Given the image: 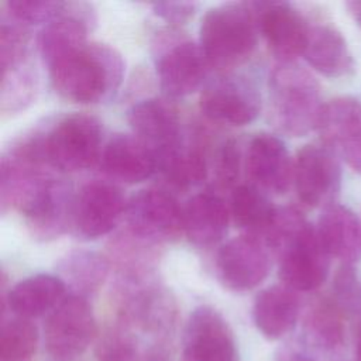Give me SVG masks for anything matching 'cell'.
<instances>
[{
  "mask_svg": "<svg viewBox=\"0 0 361 361\" xmlns=\"http://www.w3.org/2000/svg\"><path fill=\"white\" fill-rule=\"evenodd\" d=\"M264 240L278 258V275L296 292L314 290L323 285L330 257L323 250L316 227L296 207H278Z\"/></svg>",
  "mask_w": 361,
  "mask_h": 361,
  "instance_id": "cell-1",
  "label": "cell"
},
{
  "mask_svg": "<svg viewBox=\"0 0 361 361\" xmlns=\"http://www.w3.org/2000/svg\"><path fill=\"white\" fill-rule=\"evenodd\" d=\"M126 63L106 44L87 42L48 66L54 90L63 99L90 104L110 99L120 87Z\"/></svg>",
  "mask_w": 361,
  "mask_h": 361,
  "instance_id": "cell-2",
  "label": "cell"
},
{
  "mask_svg": "<svg viewBox=\"0 0 361 361\" xmlns=\"http://www.w3.org/2000/svg\"><path fill=\"white\" fill-rule=\"evenodd\" d=\"M323 103L320 85L303 66L279 62L268 83V116L279 133L303 137L316 130Z\"/></svg>",
  "mask_w": 361,
  "mask_h": 361,
  "instance_id": "cell-3",
  "label": "cell"
},
{
  "mask_svg": "<svg viewBox=\"0 0 361 361\" xmlns=\"http://www.w3.org/2000/svg\"><path fill=\"white\" fill-rule=\"evenodd\" d=\"M258 23L251 3H224L206 11L199 31V45L209 66L231 71L243 65L258 41Z\"/></svg>",
  "mask_w": 361,
  "mask_h": 361,
  "instance_id": "cell-4",
  "label": "cell"
},
{
  "mask_svg": "<svg viewBox=\"0 0 361 361\" xmlns=\"http://www.w3.org/2000/svg\"><path fill=\"white\" fill-rule=\"evenodd\" d=\"M37 134L44 161L55 171L78 172L100 159L103 127L94 116L69 114Z\"/></svg>",
  "mask_w": 361,
  "mask_h": 361,
  "instance_id": "cell-5",
  "label": "cell"
},
{
  "mask_svg": "<svg viewBox=\"0 0 361 361\" xmlns=\"http://www.w3.org/2000/svg\"><path fill=\"white\" fill-rule=\"evenodd\" d=\"M96 336V319L87 299L68 295L48 314L44 326L47 351L59 361L82 355Z\"/></svg>",
  "mask_w": 361,
  "mask_h": 361,
  "instance_id": "cell-6",
  "label": "cell"
},
{
  "mask_svg": "<svg viewBox=\"0 0 361 361\" xmlns=\"http://www.w3.org/2000/svg\"><path fill=\"white\" fill-rule=\"evenodd\" d=\"M127 230L137 238L157 244L175 240L183 231V210L161 189H144L127 203Z\"/></svg>",
  "mask_w": 361,
  "mask_h": 361,
  "instance_id": "cell-7",
  "label": "cell"
},
{
  "mask_svg": "<svg viewBox=\"0 0 361 361\" xmlns=\"http://www.w3.org/2000/svg\"><path fill=\"white\" fill-rule=\"evenodd\" d=\"M293 185L307 207H327L341 189V166L326 145H303L293 161Z\"/></svg>",
  "mask_w": 361,
  "mask_h": 361,
  "instance_id": "cell-8",
  "label": "cell"
},
{
  "mask_svg": "<svg viewBox=\"0 0 361 361\" xmlns=\"http://www.w3.org/2000/svg\"><path fill=\"white\" fill-rule=\"evenodd\" d=\"M271 248L262 237L244 234L217 251L216 275L230 290L245 292L258 286L271 271Z\"/></svg>",
  "mask_w": 361,
  "mask_h": 361,
  "instance_id": "cell-9",
  "label": "cell"
},
{
  "mask_svg": "<svg viewBox=\"0 0 361 361\" xmlns=\"http://www.w3.org/2000/svg\"><path fill=\"white\" fill-rule=\"evenodd\" d=\"M200 109L212 121L245 126L258 117L261 94L251 79L227 73L203 89Z\"/></svg>",
  "mask_w": 361,
  "mask_h": 361,
  "instance_id": "cell-10",
  "label": "cell"
},
{
  "mask_svg": "<svg viewBox=\"0 0 361 361\" xmlns=\"http://www.w3.org/2000/svg\"><path fill=\"white\" fill-rule=\"evenodd\" d=\"M127 203L116 185L99 180L89 182L75 197L72 227L86 240L103 237L113 231L126 214Z\"/></svg>",
  "mask_w": 361,
  "mask_h": 361,
  "instance_id": "cell-11",
  "label": "cell"
},
{
  "mask_svg": "<svg viewBox=\"0 0 361 361\" xmlns=\"http://www.w3.org/2000/svg\"><path fill=\"white\" fill-rule=\"evenodd\" d=\"M259 34L279 62H293L303 54L309 23L286 1H250Z\"/></svg>",
  "mask_w": 361,
  "mask_h": 361,
  "instance_id": "cell-12",
  "label": "cell"
},
{
  "mask_svg": "<svg viewBox=\"0 0 361 361\" xmlns=\"http://www.w3.org/2000/svg\"><path fill=\"white\" fill-rule=\"evenodd\" d=\"M182 355L183 361H238L233 331L216 309L199 306L190 313Z\"/></svg>",
  "mask_w": 361,
  "mask_h": 361,
  "instance_id": "cell-13",
  "label": "cell"
},
{
  "mask_svg": "<svg viewBox=\"0 0 361 361\" xmlns=\"http://www.w3.org/2000/svg\"><path fill=\"white\" fill-rule=\"evenodd\" d=\"M209 63L199 44L179 41L168 47L157 62L159 87L169 99L196 92L206 79Z\"/></svg>",
  "mask_w": 361,
  "mask_h": 361,
  "instance_id": "cell-14",
  "label": "cell"
},
{
  "mask_svg": "<svg viewBox=\"0 0 361 361\" xmlns=\"http://www.w3.org/2000/svg\"><path fill=\"white\" fill-rule=\"evenodd\" d=\"M127 118L134 135L152 148L158 161L185 141L178 111L166 100H141L131 106Z\"/></svg>",
  "mask_w": 361,
  "mask_h": 361,
  "instance_id": "cell-15",
  "label": "cell"
},
{
  "mask_svg": "<svg viewBox=\"0 0 361 361\" xmlns=\"http://www.w3.org/2000/svg\"><path fill=\"white\" fill-rule=\"evenodd\" d=\"M245 166L252 185L262 192L282 195L293 182V162L289 152L272 134L261 133L250 141Z\"/></svg>",
  "mask_w": 361,
  "mask_h": 361,
  "instance_id": "cell-16",
  "label": "cell"
},
{
  "mask_svg": "<svg viewBox=\"0 0 361 361\" xmlns=\"http://www.w3.org/2000/svg\"><path fill=\"white\" fill-rule=\"evenodd\" d=\"M100 165L111 179L124 183H138L151 178L157 171V154L134 134H116L102 149Z\"/></svg>",
  "mask_w": 361,
  "mask_h": 361,
  "instance_id": "cell-17",
  "label": "cell"
},
{
  "mask_svg": "<svg viewBox=\"0 0 361 361\" xmlns=\"http://www.w3.org/2000/svg\"><path fill=\"white\" fill-rule=\"evenodd\" d=\"M94 16L86 3H65L63 13L48 23L38 37L41 58L47 66L87 44Z\"/></svg>",
  "mask_w": 361,
  "mask_h": 361,
  "instance_id": "cell-18",
  "label": "cell"
},
{
  "mask_svg": "<svg viewBox=\"0 0 361 361\" xmlns=\"http://www.w3.org/2000/svg\"><path fill=\"white\" fill-rule=\"evenodd\" d=\"M316 233L323 250L341 264L354 265L361 258V223L347 206L333 203L323 209Z\"/></svg>",
  "mask_w": 361,
  "mask_h": 361,
  "instance_id": "cell-19",
  "label": "cell"
},
{
  "mask_svg": "<svg viewBox=\"0 0 361 361\" xmlns=\"http://www.w3.org/2000/svg\"><path fill=\"white\" fill-rule=\"evenodd\" d=\"M230 216L227 204L217 195H195L183 209V233L199 248L214 247L227 234Z\"/></svg>",
  "mask_w": 361,
  "mask_h": 361,
  "instance_id": "cell-20",
  "label": "cell"
},
{
  "mask_svg": "<svg viewBox=\"0 0 361 361\" xmlns=\"http://www.w3.org/2000/svg\"><path fill=\"white\" fill-rule=\"evenodd\" d=\"M302 56L327 78H341L353 73L354 59L344 37L329 24H310Z\"/></svg>",
  "mask_w": 361,
  "mask_h": 361,
  "instance_id": "cell-21",
  "label": "cell"
},
{
  "mask_svg": "<svg viewBox=\"0 0 361 361\" xmlns=\"http://www.w3.org/2000/svg\"><path fill=\"white\" fill-rule=\"evenodd\" d=\"M299 310L298 292L285 285H274L257 295L252 306V319L264 337L278 340L295 327Z\"/></svg>",
  "mask_w": 361,
  "mask_h": 361,
  "instance_id": "cell-22",
  "label": "cell"
},
{
  "mask_svg": "<svg viewBox=\"0 0 361 361\" xmlns=\"http://www.w3.org/2000/svg\"><path fill=\"white\" fill-rule=\"evenodd\" d=\"M65 292L66 285L58 275L37 274L16 283L4 300L14 316L31 319L52 312Z\"/></svg>",
  "mask_w": 361,
  "mask_h": 361,
  "instance_id": "cell-23",
  "label": "cell"
},
{
  "mask_svg": "<svg viewBox=\"0 0 361 361\" xmlns=\"http://www.w3.org/2000/svg\"><path fill=\"white\" fill-rule=\"evenodd\" d=\"M316 130L323 145L343 149L361 130V102L350 96L329 100L322 107Z\"/></svg>",
  "mask_w": 361,
  "mask_h": 361,
  "instance_id": "cell-24",
  "label": "cell"
},
{
  "mask_svg": "<svg viewBox=\"0 0 361 361\" xmlns=\"http://www.w3.org/2000/svg\"><path fill=\"white\" fill-rule=\"evenodd\" d=\"M276 209L267 195L251 185H238L231 192L230 214L234 223L247 234L265 237L272 226Z\"/></svg>",
  "mask_w": 361,
  "mask_h": 361,
  "instance_id": "cell-25",
  "label": "cell"
},
{
  "mask_svg": "<svg viewBox=\"0 0 361 361\" xmlns=\"http://www.w3.org/2000/svg\"><path fill=\"white\" fill-rule=\"evenodd\" d=\"M109 268L107 258L100 254L76 250L58 262V276L66 286L73 289V295L86 298V295L96 292L103 285L109 275Z\"/></svg>",
  "mask_w": 361,
  "mask_h": 361,
  "instance_id": "cell-26",
  "label": "cell"
},
{
  "mask_svg": "<svg viewBox=\"0 0 361 361\" xmlns=\"http://www.w3.org/2000/svg\"><path fill=\"white\" fill-rule=\"evenodd\" d=\"M309 344L322 351H336L344 343L343 310L330 300H319L310 306L303 323Z\"/></svg>",
  "mask_w": 361,
  "mask_h": 361,
  "instance_id": "cell-27",
  "label": "cell"
},
{
  "mask_svg": "<svg viewBox=\"0 0 361 361\" xmlns=\"http://www.w3.org/2000/svg\"><path fill=\"white\" fill-rule=\"evenodd\" d=\"M158 165L165 179L180 189H189L202 183L209 171L203 149L185 141L173 151L161 157Z\"/></svg>",
  "mask_w": 361,
  "mask_h": 361,
  "instance_id": "cell-28",
  "label": "cell"
},
{
  "mask_svg": "<svg viewBox=\"0 0 361 361\" xmlns=\"http://www.w3.org/2000/svg\"><path fill=\"white\" fill-rule=\"evenodd\" d=\"M38 78L28 58L16 65L1 68V111L16 113L24 110L35 99Z\"/></svg>",
  "mask_w": 361,
  "mask_h": 361,
  "instance_id": "cell-29",
  "label": "cell"
},
{
  "mask_svg": "<svg viewBox=\"0 0 361 361\" xmlns=\"http://www.w3.org/2000/svg\"><path fill=\"white\" fill-rule=\"evenodd\" d=\"M37 344L38 331L30 319L14 316L3 320L0 334L1 361H30Z\"/></svg>",
  "mask_w": 361,
  "mask_h": 361,
  "instance_id": "cell-30",
  "label": "cell"
},
{
  "mask_svg": "<svg viewBox=\"0 0 361 361\" xmlns=\"http://www.w3.org/2000/svg\"><path fill=\"white\" fill-rule=\"evenodd\" d=\"M65 8L63 1L54 0H10L4 3L3 16L27 27L30 24L51 23Z\"/></svg>",
  "mask_w": 361,
  "mask_h": 361,
  "instance_id": "cell-31",
  "label": "cell"
},
{
  "mask_svg": "<svg viewBox=\"0 0 361 361\" xmlns=\"http://www.w3.org/2000/svg\"><path fill=\"white\" fill-rule=\"evenodd\" d=\"M241 169V148L237 140H226L214 158V180L221 189H234Z\"/></svg>",
  "mask_w": 361,
  "mask_h": 361,
  "instance_id": "cell-32",
  "label": "cell"
},
{
  "mask_svg": "<svg viewBox=\"0 0 361 361\" xmlns=\"http://www.w3.org/2000/svg\"><path fill=\"white\" fill-rule=\"evenodd\" d=\"M336 305L343 312H358L361 309V283L354 265L341 264L333 278Z\"/></svg>",
  "mask_w": 361,
  "mask_h": 361,
  "instance_id": "cell-33",
  "label": "cell"
},
{
  "mask_svg": "<svg viewBox=\"0 0 361 361\" xmlns=\"http://www.w3.org/2000/svg\"><path fill=\"white\" fill-rule=\"evenodd\" d=\"M197 7L199 4L195 1H161L152 4V11L168 24L182 25L193 18Z\"/></svg>",
  "mask_w": 361,
  "mask_h": 361,
  "instance_id": "cell-34",
  "label": "cell"
},
{
  "mask_svg": "<svg viewBox=\"0 0 361 361\" xmlns=\"http://www.w3.org/2000/svg\"><path fill=\"white\" fill-rule=\"evenodd\" d=\"M347 165L357 173H361V130L341 149Z\"/></svg>",
  "mask_w": 361,
  "mask_h": 361,
  "instance_id": "cell-35",
  "label": "cell"
},
{
  "mask_svg": "<svg viewBox=\"0 0 361 361\" xmlns=\"http://www.w3.org/2000/svg\"><path fill=\"white\" fill-rule=\"evenodd\" d=\"M345 7L353 20L361 27V0H351L345 3Z\"/></svg>",
  "mask_w": 361,
  "mask_h": 361,
  "instance_id": "cell-36",
  "label": "cell"
},
{
  "mask_svg": "<svg viewBox=\"0 0 361 361\" xmlns=\"http://www.w3.org/2000/svg\"><path fill=\"white\" fill-rule=\"evenodd\" d=\"M279 361H313V360L310 357L296 353V351H286V353L281 354Z\"/></svg>",
  "mask_w": 361,
  "mask_h": 361,
  "instance_id": "cell-37",
  "label": "cell"
},
{
  "mask_svg": "<svg viewBox=\"0 0 361 361\" xmlns=\"http://www.w3.org/2000/svg\"><path fill=\"white\" fill-rule=\"evenodd\" d=\"M357 361H361V329L357 337Z\"/></svg>",
  "mask_w": 361,
  "mask_h": 361,
  "instance_id": "cell-38",
  "label": "cell"
}]
</instances>
